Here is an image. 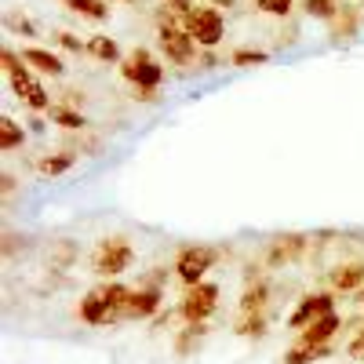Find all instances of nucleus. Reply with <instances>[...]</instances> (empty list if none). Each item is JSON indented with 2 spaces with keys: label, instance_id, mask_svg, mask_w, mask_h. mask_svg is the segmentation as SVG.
Listing matches in <instances>:
<instances>
[{
  "label": "nucleus",
  "instance_id": "393cba45",
  "mask_svg": "<svg viewBox=\"0 0 364 364\" xmlns=\"http://www.w3.org/2000/svg\"><path fill=\"white\" fill-rule=\"evenodd\" d=\"M328 357V346H302L295 343L291 350H284V364H314V360H324Z\"/></svg>",
  "mask_w": 364,
  "mask_h": 364
},
{
  "label": "nucleus",
  "instance_id": "a878e982",
  "mask_svg": "<svg viewBox=\"0 0 364 364\" xmlns=\"http://www.w3.org/2000/svg\"><path fill=\"white\" fill-rule=\"evenodd\" d=\"M299 4L310 18H321V22H331L339 15V0H299Z\"/></svg>",
  "mask_w": 364,
  "mask_h": 364
},
{
  "label": "nucleus",
  "instance_id": "c9c22d12",
  "mask_svg": "<svg viewBox=\"0 0 364 364\" xmlns=\"http://www.w3.org/2000/svg\"><path fill=\"white\" fill-rule=\"evenodd\" d=\"M200 66H204V70H215V66H219L215 55H211V48H200Z\"/></svg>",
  "mask_w": 364,
  "mask_h": 364
},
{
  "label": "nucleus",
  "instance_id": "6e6552de",
  "mask_svg": "<svg viewBox=\"0 0 364 364\" xmlns=\"http://www.w3.org/2000/svg\"><path fill=\"white\" fill-rule=\"evenodd\" d=\"M164 306V295L161 288L154 284H142V288H132L128 302H124V310H120V321H149V317H157Z\"/></svg>",
  "mask_w": 364,
  "mask_h": 364
},
{
  "label": "nucleus",
  "instance_id": "ddd939ff",
  "mask_svg": "<svg viewBox=\"0 0 364 364\" xmlns=\"http://www.w3.org/2000/svg\"><path fill=\"white\" fill-rule=\"evenodd\" d=\"M339 328H343V317L331 310V314H324L321 321H314L310 328H302V331H299V343H302V346H328L331 339L339 336Z\"/></svg>",
  "mask_w": 364,
  "mask_h": 364
},
{
  "label": "nucleus",
  "instance_id": "20e7f679",
  "mask_svg": "<svg viewBox=\"0 0 364 364\" xmlns=\"http://www.w3.org/2000/svg\"><path fill=\"white\" fill-rule=\"evenodd\" d=\"M117 66H120V77L132 87H161V80H164V66L146 48H132Z\"/></svg>",
  "mask_w": 364,
  "mask_h": 364
},
{
  "label": "nucleus",
  "instance_id": "5701e85b",
  "mask_svg": "<svg viewBox=\"0 0 364 364\" xmlns=\"http://www.w3.org/2000/svg\"><path fill=\"white\" fill-rule=\"evenodd\" d=\"M266 63H269V51H262V48H233V55H230V66H237V70H255Z\"/></svg>",
  "mask_w": 364,
  "mask_h": 364
},
{
  "label": "nucleus",
  "instance_id": "dca6fc26",
  "mask_svg": "<svg viewBox=\"0 0 364 364\" xmlns=\"http://www.w3.org/2000/svg\"><path fill=\"white\" fill-rule=\"evenodd\" d=\"M269 295H273L269 281L255 277V281H248L245 295H240V302H237V310H240V314H266V306H269Z\"/></svg>",
  "mask_w": 364,
  "mask_h": 364
},
{
  "label": "nucleus",
  "instance_id": "4be33fe9",
  "mask_svg": "<svg viewBox=\"0 0 364 364\" xmlns=\"http://www.w3.org/2000/svg\"><path fill=\"white\" fill-rule=\"evenodd\" d=\"M266 324H269L266 314H240L237 324H233V336H240V339H262Z\"/></svg>",
  "mask_w": 364,
  "mask_h": 364
},
{
  "label": "nucleus",
  "instance_id": "39448f33",
  "mask_svg": "<svg viewBox=\"0 0 364 364\" xmlns=\"http://www.w3.org/2000/svg\"><path fill=\"white\" fill-rule=\"evenodd\" d=\"M182 26L190 29V37H193L200 48H219L223 37H226V18H223L219 8H211V4L193 8L186 18H182Z\"/></svg>",
  "mask_w": 364,
  "mask_h": 364
},
{
  "label": "nucleus",
  "instance_id": "c85d7f7f",
  "mask_svg": "<svg viewBox=\"0 0 364 364\" xmlns=\"http://www.w3.org/2000/svg\"><path fill=\"white\" fill-rule=\"evenodd\" d=\"M0 70H4L8 77H18V73L29 70V63H26V58H22L15 48H4V51H0Z\"/></svg>",
  "mask_w": 364,
  "mask_h": 364
},
{
  "label": "nucleus",
  "instance_id": "6ab92c4d",
  "mask_svg": "<svg viewBox=\"0 0 364 364\" xmlns=\"http://www.w3.org/2000/svg\"><path fill=\"white\" fill-rule=\"evenodd\" d=\"M51 124H58L63 132H84L87 128V117L73 106H63V102H55L51 106Z\"/></svg>",
  "mask_w": 364,
  "mask_h": 364
},
{
  "label": "nucleus",
  "instance_id": "f03ea898",
  "mask_svg": "<svg viewBox=\"0 0 364 364\" xmlns=\"http://www.w3.org/2000/svg\"><path fill=\"white\" fill-rule=\"evenodd\" d=\"M314 248V237L310 233H277V237H269L266 240V248H262V269H284L291 262H302L310 255Z\"/></svg>",
  "mask_w": 364,
  "mask_h": 364
},
{
  "label": "nucleus",
  "instance_id": "a211bd4d",
  "mask_svg": "<svg viewBox=\"0 0 364 364\" xmlns=\"http://www.w3.org/2000/svg\"><path fill=\"white\" fill-rule=\"evenodd\" d=\"M204 336H208V321H197V324L178 328V331H175V339H171L175 357H193V353H197V346L204 343Z\"/></svg>",
  "mask_w": 364,
  "mask_h": 364
},
{
  "label": "nucleus",
  "instance_id": "e433bc0d",
  "mask_svg": "<svg viewBox=\"0 0 364 364\" xmlns=\"http://www.w3.org/2000/svg\"><path fill=\"white\" fill-rule=\"evenodd\" d=\"M208 4L223 11V8H237V4H240V0H208Z\"/></svg>",
  "mask_w": 364,
  "mask_h": 364
},
{
  "label": "nucleus",
  "instance_id": "7c9ffc66",
  "mask_svg": "<svg viewBox=\"0 0 364 364\" xmlns=\"http://www.w3.org/2000/svg\"><path fill=\"white\" fill-rule=\"evenodd\" d=\"M255 4H259V11H266L273 18H288L291 8H295V0H255Z\"/></svg>",
  "mask_w": 364,
  "mask_h": 364
},
{
  "label": "nucleus",
  "instance_id": "7ed1b4c3",
  "mask_svg": "<svg viewBox=\"0 0 364 364\" xmlns=\"http://www.w3.org/2000/svg\"><path fill=\"white\" fill-rule=\"evenodd\" d=\"M215 262H219V252L211 248V245H182L175 252L171 273L186 288H193V284H200L208 277V269H215Z\"/></svg>",
  "mask_w": 364,
  "mask_h": 364
},
{
  "label": "nucleus",
  "instance_id": "2eb2a0df",
  "mask_svg": "<svg viewBox=\"0 0 364 364\" xmlns=\"http://www.w3.org/2000/svg\"><path fill=\"white\" fill-rule=\"evenodd\" d=\"M22 58L29 63V70H33V73H44V77H63V73H66L63 55H55V51H48V48H26Z\"/></svg>",
  "mask_w": 364,
  "mask_h": 364
},
{
  "label": "nucleus",
  "instance_id": "bb28decb",
  "mask_svg": "<svg viewBox=\"0 0 364 364\" xmlns=\"http://www.w3.org/2000/svg\"><path fill=\"white\" fill-rule=\"evenodd\" d=\"M99 291H102V295H106V302H109L113 321H120V310H124V302H128L132 288H128V284H120V281H113V284H106V288H99Z\"/></svg>",
  "mask_w": 364,
  "mask_h": 364
},
{
  "label": "nucleus",
  "instance_id": "412c9836",
  "mask_svg": "<svg viewBox=\"0 0 364 364\" xmlns=\"http://www.w3.org/2000/svg\"><path fill=\"white\" fill-rule=\"evenodd\" d=\"M87 55L95 58V63H120V48H117V41L106 37V33L87 37Z\"/></svg>",
  "mask_w": 364,
  "mask_h": 364
},
{
  "label": "nucleus",
  "instance_id": "58836bf2",
  "mask_svg": "<svg viewBox=\"0 0 364 364\" xmlns=\"http://www.w3.org/2000/svg\"><path fill=\"white\" fill-rule=\"evenodd\" d=\"M117 4H135V0H117Z\"/></svg>",
  "mask_w": 364,
  "mask_h": 364
},
{
  "label": "nucleus",
  "instance_id": "2f4dec72",
  "mask_svg": "<svg viewBox=\"0 0 364 364\" xmlns=\"http://www.w3.org/2000/svg\"><path fill=\"white\" fill-rule=\"evenodd\" d=\"M346 357H350V360H364V328L350 336V343H346Z\"/></svg>",
  "mask_w": 364,
  "mask_h": 364
},
{
  "label": "nucleus",
  "instance_id": "473e14b6",
  "mask_svg": "<svg viewBox=\"0 0 364 364\" xmlns=\"http://www.w3.org/2000/svg\"><path fill=\"white\" fill-rule=\"evenodd\" d=\"M135 102H161V87H135Z\"/></svg>",
  "mask_w": 364,
  "mask_h": 364
},
{
  "label": "nucleus",
  "instance_id": "f3484780",
  "mask_svg": "<svg viewBox=\"0 0 364 364\" xmlns=\"http://www.w3.org/2000/svg\"><path fill=\"white\" fill-rule=\"evenodd\" d=\"M328 26H331V37L336 41H353L360 33V8L357 4H339V15Z\"/></svg>",
  "mask_w": 364,
  "mask_h": 364
},
{
  "label": "nucleus",
  "instance_id": "1a4fd4ad",
  "mask_svg": "<svg viewBox=\"0 0 364 364\" xmlns=\"http://www.w3.org/2000/svg\"><path fill=\"white\" fill-rule=\"evenodd\" d=\"M336 310V295L331 291H314V295H306V299H299V306L288 314V328H310L314 321H321L324 314H331Z\"/></svg>",
  "mask_w": 364,
  "mask_h": 364
},
{
  "label": "nucleus",
  "instance_id": "f257e3e1",
  "mask_svg": "<svg viewBox=\"0 0 364 364\" xmlns=\"http://www.w3.org/2000/svg\"><path fill=\"white\" fill-rule=\"evenodd\" d=\"M135 262V248L124 233H113V237H102L95 252H91V269L99 277H120L124 269H132Z\"/></svg>",
  "mask_w": 364,
  "mask_h": 364
},
{
  "label": "nucleus",
  "instance_id": "9d476101",
  "mask_svg": "<svg viewBox=\"0 0 364 364\" xmlns=\"http://www.w3.org/2000/svg\"><path fill=\"white\" fill-rule=\"evenodd\" d=\"M77 259H80V245L73 237H58V240H51V245L44 248V269H51V273L73 269Z\"/></svg>",
  "mask_w": 364,
  "mask_h": 364
},
{
  "label": "nucleus",
  "instance_id": "c756f323",
  "mask_svg": "<svg viewBox=\"0 0 364 364\" xmlns=\"http://www.w3.org/2000/svg\"><path fill=\"white\" fill-rule=\"evenodd\" d=\"M51 37H55L58 48H66V51H73V55H84V51H87V41H80L77 33H70V29H55Z\"/></svg>",
  "mask_w": 364,
  "mask_h": 364
},
{
  "label": "nucleus",
  "instance_id": "9b49d317",
  "mask_svg": "<svg viewBox=\"0 0 364 364\" xmlns=\"http://www.w3.org/2000/svg\"><path fill=\"white\" fill-rule=\"evenodd\" d=\"M77 317L87 324V328H106V324H117L113 321V310L102 291H87L80 302H77Z\"/></svg>",
  "mask_w": 364,
  "mask_h": 364
},
{
  "label": "nucleus",
  "instance_id": "f704fd0d",
  "mask_svg": "<svg viewBox=\"0 0 364 364\" xmlns=\"http://www.w3.org/2000/svg\"><path fill=\"white\" fill-rule=\"evenodd\" d=\"M164 4H168L171 11H178L182 18H186V15H190V11L197 8V4H193V0H164Z\"/></svg>",
  "mask_w": 364,
  "mask_h": 364
},
{
  "label": "nucleus",
  "instance_id": "4468645a",
  "mask_svg": "<svg viewBox=\"0 0 364 364\" xmlns=\"http://www.w3.org/2000/svg\"><path fill=\"white\" fill-rule=\"evenodd\" d=\"M328 284L343 291V295H357L364 288V262H339L328 269Z\"/></svg>",
  "mask_w": 364,
  "mask_h": 364
},
{
  "label": "nucleus",
  "instance_id": "cd10ccee",
  "mask_svg": "<svg viewBox=\"0 0 364 364\" xmlns=\"http://www.w3.org/2000/svg\"><path fill=\"white\" fill-rule=\"evenodd\" d=\"M4 26L11 29V33H18V37H37V22L29 18L26 11H15V8H11V11L4 15Z\"/></svg>",
  "mask_w": 364,
  "mask_h": 364
},
{
  "label": "nucleus",
  "instance_id": "aec40b11",
  "mask_svg": "<svg viewBox=\"0 0 364 364\" xmlns=\"http://www.w3.org/2000/svg\"><path fill=\"white\" fill-rule=\"evenodd\" d=\"M63 4L80 15V18H91V22H106L109 18V0H63Z\"/></svg>",
  "mask_w": 364,
  "mask_h": 364
},
{
  "label": "nucleus",
  "instance_id": "f8f14e48",
  "mask_svg": "<svg viewBox=\"0 0 364 364\" xmlns=\"http://www.w3.org/2000/svg\"><path fill=\"white\" fill-rule=\"evenodd\" d=\"M77 149H51V154H41L37 161H33V171L41 175V178H58V175H66V171H73L77 168Z\"/></svg>",
  "mask_w": 364,
  "mask_h": 364
},
{
  "label": "nucleus",
  "instance_id": "0eeeda50",
  "mask_svg": "<svg viewBox=\"0 0 364 364\" xmlns=\"http://www.w3.org/2000/svg\"><path fill=\"white\" fill-rule=\"evenodd\" d=\"M157 41H161V51L168 63L175 66H193L197 63V41L190 37L186 26H157Z\"/></svg>",
  "mask_w": 364,
  "mask_h": 364
},
{
  "label": "nucleus",
  "instance_id": "423d86ee",
  "mask_svg": "<svg viewBox=\"0 0 364 364\" xmlns=\"http://www.w3.org/2000/svg\"><path fill=\"white\" fill-rule=\"evenodd\" d=\"M215 310H219V284L215 281H200V284L186 288V295H182V302H178V317L186 324L208 321Z\"/></svg>",
  "mask_w": 364,
  "mask_h": 364
},
{
  "label": "nucleus",
  "instance_id": "b1692460",
  "mask_svg": "<svg viewBox=\"0 0 364 364\" xmlns=\"http://www.w3.org/2000/svg\"><path fill=\"white\" fill-rule=\"evenodd\" d=\"M22 142H26V132L15 124L11 117H0V154H15Z\"/></svg>",
  "mask_w": 364,
  "mask_h": 364
},
{
  "label": "nucleus",
  "instance_id": "4c0bfd02",
  "mask_svg": "<svg viewBox=\"0 0 364 364\" xmlns=\"http://www.w3.org/2000/svg\"><path fill=\"white\" fill-rule=\"evenodd\" d=\"M357 302H364V288H360V291H357Z\"/></svg>",
  "mask_w": 364,
  "mask_h": 364
},
{
  "label": "nucleus",
  "instance_id": "72a5a7b5",
  "mask_svg": "<svg viewBox=\"0 0 364 364\" xmlns=\"http://www.w3.org/2000/svg\"><path fill=\"white\" fill-rule=\"evenodd\" d=\"M0 197H4V204L15 197V175H0Z\"/></svg>",
  "mask_w": 364,
  "mask_h": 364
}]
</instances>
